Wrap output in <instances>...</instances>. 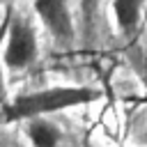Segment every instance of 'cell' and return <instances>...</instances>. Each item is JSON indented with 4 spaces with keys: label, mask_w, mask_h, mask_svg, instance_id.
I'll list each match as a JSON object with an SVG mask.
<instances>
[{
    "label": "cell",
    "mask_w": 147,
    "mask_h": 147,
    "mask_svg": "<svg viewBox=\"0 0 147 147\" xmlns=\"http://www.w3.org/2000/svg\"><path fill=\"white\" fill-rule=\"evenodd\" d=\"M140 11H142V5L133 2V0H117V2H113V14H115V21H117V28L124 34H131L138 28Z\"/></svg>",
    "instance_id": "5b68a950"
},
{
    "label": "cell",
    "mask_w": 147,
    "mask_h": 147,
    "mask_svg": "<svg viewBox=\"0 0 147 147\" xmlns=\"http://www.w3.org/2000/svg\"><path fill=\"white\" fill-rule=\"evenodd\" d=\"M25 136L30 138L32 147H57L62 140V129L48 117H37L25 122Z\"/></svg>",
    "instance_id": "277c9868"
},
{
    "label": "cell",
    "mask_w": 147,
    "mask_h": 147,
    "mask_svg": "<svg viewBox=\"0 0 147 147\" xmlns=\"http://www.w3.org/2000/svg\"><path fill=\"white\" fill-rule=\"evenodd\" d=\"M136 71H138V76H140L142 85L147 87V51H142V53H140V57L136 60Z\"/></svg>",
    "instance_id": "8992f818"
},
{
    "label": "cell",
    "mask_w": 147,
    "mask_h": 147,
    "mask_svg": "<svg viewBox=\"0 0 147 147\" xmlns=\"http://www.w3.org/2000/svg\"><path fill=\"white\" fill-rule=\"evenodd\" d=\"M101 99V92L94 87H76V85H57L39 92H28L16 96L14 101L2 106V122H28L37 117H48L51 113H60L74 106H83Z\"/></svg>",
    "instance_id": "6da1fadb"
},
{
    "label": "cell",
    "mask_w": 147,
    "mask_h": 147,
    "mask_svg": "<svg viewBox=\"0 0 147 147\" xmlns=\"http://www.w3.org/2000/svg\"><path fill=\"white\" fill-rule=\"evenodd\" d=\"M34 11L39 14L44 28L53 34V41L60 46H69L74 41V21L69 14V5L60 0L34 2Z\"/></svg>",
    "instance_id": "3957f363"
},
{
    "label": "cell",
    "mask_w": 147,
    "mask_h": 147,
    "mask_svg": "<svg viewBox=\"0 0 147 147\" xmlns=\"http://www.w3.org/2000/svg\"><path fill=\"white\" fill-rule=\"evenodd\" d=\"M0 101H5V74H2V67H0Z\"/></svg>",
    "instance_id": "52a82bcc"
},
{
    "label": "cell",
    "mask_w": 147,
    "mask_h": 147,
    "mask_svg": "<svg viewBox=\"0 0 147 147\" xmlns=\"http://www.w3.org/2000/svg\"><path fill=\"white\" fill-rule=\"evenodd\" d=\"M39 46H37V34L34 28L25 16H11L9 21V32H7V46L2 53V62L11 71L28 69L37 60Z\"/></svg>",
    "instance_id": "7a4b0ae2"
}]
</instances>
